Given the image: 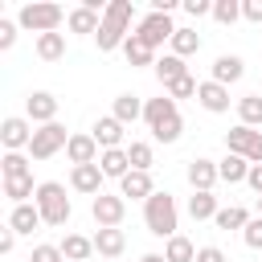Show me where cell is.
<instances>
[{
  "label": "cell",
  "instance_id": "bcb514c9",
  "mask_svg": "<svg viewBox=\"0 0 262 262\" xmlns=\"http://www.w3.org/2000/svg\"><path fill=\"white\" fill-rule=\"evenodd\" d=\"M246 184H250V188H254V192L262 196V164H254V168H250V176H246Z\"/></svg>",
  "mask_w": 262,
  "mask_h": 262
},
{
  "label": "cell",
  "instance_id": "7402d4cb",
  "mask_svg": "<svg viewBox=\"0 0 262 262\" xmlns=\"http://www.w3.org/2000/svg\"><path fill=\"white\" fill-rule=\"evenodd\" d=\"M172 115H180V111H176V98H168V94H164V98H147V102H143V123H147L151 131H156L160 123H168Z\"/></svg>",
  "mask_w": 262,
  "mask_h": 262
},
{
  "label": "cell",
  "instance_id": "52a82bcc",
  "mask_svg": "<svg viewBox=\"0 0 262 262\" xmlns=\"http://www.w3.org/2000/svg\"><path fill=\"white\" fill-rule=\"evenodd\" d=\"M172 33H176V25H172L168 12H147V16L135 25V37H139L143 45H151V49H160L164 41H172Z\"/></svg>",
  "mask_w": 262,
  "mask_h": 262
},
{
  "label": "cell",
  "instance_id": "7c38bea8",
  "mask_svg": "<svg viewBox=\"0 0 262 262\" xmlns=\"http://www.w3.org/2000/svg\"><path fill=\"white\" fill-rule=\"evenodd\" d=\"M66 156H70V164L74 168H82V164H98V143H94V135L90 131H78V135H70V143H66Z\"/></svg>",
  "mask_w": 262,
  "mask_h": 262
},
{
  "label": "cell",
  "instance_id": "ba28073f",
  "mask_svg": "<svg viewBox=\"0 0 262 262\" xmlns=\"http://www.w3.org/2000/svg\"><path fill=\"white\" fill-rule=\"evenodd\" d=\"M123 213H127V201L115 196V192H98V196L90 201V217H94L98 229H119Z\"/></svg>",
  "mask_w": 262,
  "mask_h": 262
},
{
  "label": "cell",
  "instance_id": "e0dca14e",
  "mask_svg": "<svg viewBox=\"0 0 262 262\" xmlns=\"http://www.w3.org/2000/svg\"><path fill=\"white\" fill-rule=\"evenodd\" d=\"M94 143L102 147V151H111V147H123V123L115 119V115H102L98 123H94Z\"/></svg>",
  "mask_w": 262,
  "mask_h": 262
},
{
  "label": "cell",
  "instance_id": "5bb4252c",
  "mask_svg": "<svg viewBox=\"0 0 262 262\" xmlns=\"http://www.w3.org/2000/svg\"><path fill=\"white\" fill-rule=\"evenodd\" d=\"M196 102L209 111V115H225L229 111V86H221V82H201V90H196Z\"/></svg>",
  "mask_w": 262,
  "mask_h": 262
},
{
  "label": "cell",
  "instance_id": "3957f363",
  "mask_svg": "<svg viewBox=\"0 0 262 262\" xmlns=\"http://www.w3.org/2000/svg\"><path fill=\"white\" fill-rule=\"evenodd\" d=\"M33 205L41 209V221L45 225H66L70 221V213H74V205H70V196H66V184H57V180H41L37 184V196H33Z\"/></svg>",
  "mask_w": 262,
  "mask_h": 262
},
{
  "label": "cell",
  "instance_id": "f35d334b",
  "mask_svg": "<svg viewBox=\"0 0 262 262\" xmlns=\"http://www.w3.org/2000/svg\"><path fill=\"white\" fill-rule=\"evenodd\" d=\"M196 90H201V82H196V78L188 74V78H180V82H172V86H168L164 94H168V98H196Z\"/></svg>",
  "mask_w": 262,
  "mask_h": 262
},
{
  "label": "cell",
  "instance_id": "484cf974",
  "mask_svg": "<svg viewBox=\"0 0 262 262\" xmlns=\"http://www.w3.org/2000/svg\"><path fill=\"white\" fill-rule=\"evenodd\" d=\"M61 254H66V262H86V258L94 254V237L66 233V237H61Z\"/></svg>",
  "mask_w": 262,
  "mask_h": 262
},
{
  "label": "cell",
  "instance_id": "2e32d148",
  "mask_svg": "<svg viewBox=\"0 0 262 262\" xmlns=\"http://www.w3.org/2000/svg\"><path fill=\"white\" fill-rule=\"evenodd\" d=\"M213 82H221V86H233V82H242V74H246V61L237 57V53H221L213 66Z\"/></svg>",
  "mask_w": 262,
  "mask_h": 262
},
{
  "label": "cell",
  "instance_id": "e575fe53",
  "mask_svg": "<svg viewBox=\"0 0 262 262\" xmlns=\"http://www.w3.org/2000/svg\"><path fill=\"white\" fill-rule=\"evenodd\" d=\"M213 225H217V229H246V225H250V213H246L242 205H225V209L213 217Z\"/></svg>",
  "mask_w": 262,
  "mask_h": 262
},
{
  "label": "cell",
  "instance_id": "d6a6232c",
  "mask_svg": "<svg viewBox=\"0 0 262 262\" xmlns=\"http://www.w3.org/2000/svg\"><path fill=\"white\" fill-rule=\"evenodd\" d=\"M237 119L246 123V127H262V94H246V98H237Z\"/></svg>",
  "mask_w": 262,
  "mask_h": 262
},
{
  "label": "cell",
  "instance_id": "4fadbf2b",
  "mask_svg": "<svg viewBox=\"0 0 262 262\" xmlns=\"http://www.w3.org/2000/svg\"><path fill=\"white\" fill-rule=\"evenodd\" d=\"M102 168L98 164H82V168H70V188L74 192H86V196H98L102 192Z\"/></svg>",
  "mask_w": 262,
  "mask_h": 262
},
{
  "label": "cell",
  "instance_id": "c3c4849f",
  "mask_svg": "<svg viewBox=\"0 0 262 262\" xmlns=\"http://www.w3.org/2000/svg\"><path fill=\"white\" fill-rule=\"evenodd\" d=\"M139 262H168V258H164V254H143Z\"/></svg>",
  "mask_w": 262,
  "mask_h": 262
},
{
  "label": "cell",
  "instance_id": "6da1fadb",
  "mask_svg": "<svg viewBox=\"0 0 262 262\" xmlns=\"http://www.w3.org/2000/svg\"><path fill=\"white\" fill-rule=\"evenodd\" d=\"M131 16H135V4H131V0H111V4H106L102 25H98V37H94L102 53L119 49V45L131 37Z\"/></svg>",
  "mask_w": 262,
  "mask_h": 262
},
{
  "label": "cell",
  "instance_id": "7bdbcfd3",
  "mask_svg": "<svg viewBox=\"0 0 262 262\" xmlns=\"http://www.w3.org/2000/svg\"><path fill=\"white\" fill-rule=\"evenodd\" d=\"M188 16H213V0H184Z\"/></svg>",
  "mask_w": 262,
  "mask_h": 262
},
{
  "label": "cell",
  "instance_id": "f546056e",
  "mask_svg": "<svg viewBox=\"0 0 262 262\" xmlns=\"http://www.w3.org/2000/svg\"><path fill=\"white\" fill-rule=\"evenodd\" d=\"M164 258H168V262H196V246H192L184 233H176V237L164 242Z\"/></svg>",
  "mask_w": 262,
  "mask_h": 262
},
{
  "label": "cell",
  "instance_id": "1f68e13d",
  "mask_svg": "<svg viewBox=\"0 0 262 262\" xmlns=\"http://www.w3.org/2000/svg\"><path fill=\"white\" fill-rule=\"evenodd\" d=\"M0 172H4V180L33 176V168H29V156H25V151H4V160H0Z\"/></svg>",
  "mask_w": 262,
  "mask_h": 262
},
{
  "label": "cell",
  "instance_id": "277c9868",
  "mask_svg": "<svg viewBox=\"0 0 262 262\" xmlns=\"http://www.w3.org/2000/svg\"><path fill=\"white\" fill-rule=\"evenodd\" d=\"M61 20H70L61 4H25V8L16 12V25H20V29H29V33H37V37L57 33V25H61Z\"/></svg>",
  "mask_w": 262,
  "mask_h": 262
},
{
  "label": "cell",
  "instance_id": "ab89813d",
  "mask_svg": "<svg viewBox=\"0 0 262 262\" xmlns=\"http://www.w3.org/2000/svg\"><path fill=\"white\" fill-rule=\"evenodd\" d=\"M29 262H66V254H61V246H49V242H41V246H33Z\"/></svg>",
  "mask_w": 262,
  "mask_h": 262
},
{
  "label": "cell",
  "instance_id": "8fae6325",
  "mask_svg": "<svg viewBox=\"0 0 262 262\" xmlns=\"http://www.w3.org/2000/svg\"><path fill=\"white\" fill-rule=\"evenodd\" d=\"M25 115H29V123H57V98L49 94V90H33L29 98H25Z\"/></svg>",
  "mask_w": 262,
  "mask_h": 262
},
{
  "label": "cell",
  "instance_id": "cb8c5ba5",
  "mask_svg": "<svg viewBox=\"0 0 262 262\" xmlns=\"http://www.w3.org/2000/svg\"><path fill=\"white\" fill-rule=\"evenodd\" d=\"M156 78L164 82V90H168L172 82H180V78H188V66H184V57H176V53H164V57L156 61Z\"/></svg>",
  "mask_w": 262,
  "mask_h": 262
},
{
  "label": "cell",
  "instance_id": "ffe728a7",
  "mask_svg": "<svg viewBox=\"0 0 262 262\" xmlns=\"http://www.w3.org/2000/svg\"><path fill=\"white\" fill-rule=\"evenodd\" d=\"M250 168H254V164H250L246 156H233V151H225V156L217 160V176H221L225 184H242V180L250 176Z\"/></svg>",
  "mask_w": 262,
  "mask_h": 262
},
{
  "label": "cell",
  "instance_id": "9c48e42d",
  "mask_svg": "<svg viewBox=\"0 0 262 262\" xmlns=\"http://www.w3.org/2000/svg\"><path fill=\"white\" fill-rule=\"evenodd\" d=\"M0 143H4V151H29V143H33V127H29V119L8 115V119L0 123Z\"/></svg>",
  "mask_w": 262,
  "mask_h": 262
},
{
  "label": "cell",
  "instance_id": "681fc988",
  "mask_svg": "<svg viewBox=\"0 0 262 262\" xmlns=\"http://www.w3.org/2000/svg\"><path fill=\"white\" fill-rule=\"evenodd\" d=\"M258 217H262V196H258Z\"/></svg>",
  "mask_w": 262,
  "mask_h": 262
},
{
  "label": "cell",
  "instance_id": "4316f807",
  "mask_svg": "<svg viewBox=\"0 0 262 262\" xmlns=\"http://www.w3.org/2000/svg\"><path fill=\"white\" fill-rule=\"evenodd\" d=\"M123 57H127V66H156V49H151V45H143L135 33L123 41Z\"/></svg>",
  "mask_w": 262,
  "mask_h": 262
},
{
  "label": "cell",
  "instance_id": "d590c367",
  "mask_svg": "<svg viewBox=\"0 0 262 262\" xmlns=\"http://www.w3.org/2000/svg\"><path fill=\"white\" fill-rule=\"evenodd\" d=\"M213 20H217V25L242 20V0H213Z\"/></svg>",
  "mask_w": 262,
  "mask_h": 262
},
{
  "label": "cell",
  "instance_id": "9a60e30c",
  "mask_svg": "<svg viewBox=\"0 0 262 262\" xmlns=\"http://www.w3.org/2000/svg\"><path fill=\"white\" fill-rule=\"evenodd\" d=\"M151 192H156L151 172H135V168H131V172L119 180V196H123V201H127V196H131V201H147Z\"/></svg>",
  "mask_w": 262,
  "mask_h": 262
},
{
  "label": "cell",
  "instance_id": "5b68a950",
  "mask_svg": "<svg viewBox=\"0 0 262 262\" xmlns=\"http://www.w3.org/2000/svg\"><path fill=\"white\" fill-rule=\"evenodd\" d=\"M225 151L246 156L250 164H262V131H254V127H246V123L229 127V131H225Z\"/></svg>",
  "mask_w": 262,
  "mask_h": 262
},
{
  "label": "cell",
  "instance_id": "f1b7e54d",
  "mask_svg": "<svg viewBox=\"0 0 262 262\" xmlns=\"http://www.w3.org/2000/svg\"><path fill=\"white\" fill-rule=\"evenodd\" d=\"M111 115L127 127V123H135V119H143V102L135 98V94H119L115 98V106H111Z\"/></svg>",
  "mask_w": 262,
  "mask_h": 262
},
{
  "label": "cell",
  "instance_id": "44dd1931",
  "mask_svg": "<svg viewBox=\"0 0 262 262\" xmlns=\"http://www.w3.org/2000/svg\"><path fill=\"white\" fill-rule=\"evenodd\" d=\"M37 225H45L37 205H12V213H8V229H12L16 237H20V233H33Z\"/></svg>",
  "mask_w": 262,
  "mask_h": 262
},
{
  "label": "cell",
  "instance_id": "ee69618b",
  "mask_svg": "<svg viewBox=\"0 0 262 262\" xmlns=\"http://www.w3.org/2000/svg\"><path fill=\"white\" fill-rule=\"evenodd\" d=\"M196 262H229V258H225L221 246H201V250H196Z\"/></svg>",
  "mask_w": 262,
  "mask_h": 262
},
{
  "label": "cell",
  "instance_id": "603a6c76",
  "mask_svg": "<svg viewBox=\"0 0 262 262\" xmlns=\"http://www.w3.org/2000/svg\"><path fill=\"white\" fill-rule=\"evenodd\" d=\"M70 33H94L98 37V25H102V12L98 8H90V4H78L74 12H70Z\"/></svg>",
  "mask_w": 262,
  "mask_h": 262
},
{
  "label": "cell",
  "instance_id": "d6986e66",
  "mask_svg": "<svg viewBox=\"0 0 262 262\" xmlns=\"http://www.w3.org/2000/svg\"><path fill=\"white\" fill-rule=\"evenodd\" d=\"M98 168H102L106 180H123V176L131 172V156H127V147H111V151H102V156H98Z\"/></svg>",
  "mask_w": 262,
  "mask_h": 262
},
{
  "label": "cell",
  "instance_id": "74e56055",
  "mask_svg": "<svg viewBox=\"0 0 262 262\" xmlns=\"http://www.w3.org/2000/svg\"><path fill=\"white\" fill-rule=\"evenodd\" d=\"M180 131H184V119H180V115H172V119H168V123H160L151 135H156L160 143H176V139H180Z\"/></svg>",
  "mask_w": 262,
  "mask_h": 262
},
{
  "label": "cell",
  "instance_id": "7dc6e473",
  "mask_svg": "<svg viewBox=\"0 0 262 262\" xmlns=\"http://www.w3.org/2000/svg\"><path fill=\"white\" fill-rule=\"evenodd\" d=\"M12 246H16V233L4 229V233H0V254H12Z\"/></svg>",
  "mask_w": 262,
  "mask_h": 262
},
{
  "label": "cell",
  "instance_id": "7a4b0ae2",
  "mask_svg": "<svg viewBox=\"0 0 262 262\" xmlns=\"http://www.w3.org/2000/svg\"><path fill=\"white\" fill-rule=\"evenodd\" d=\"M176 221H180V209H176V196L172 192H151L147 201H143V225H147V233H156V237H176Z\"/></svg>",
  "mask_w": 262,
  "mask_h": 262
},
{
  "label": "cell",
  "instance_id": "b9f144b4",
  "mask_svg": "<svg viewBox=\"0 0 262 262\" xmlns=\"http://www.w3.org/2000/svg\"><path fill=\"white\" fill-rule=\"evenodd\" d=\"M16 29H20L16 20H0V49H12L16 45Z\"/></svg>",
  "mask_w": 262,
  "mask_h": 262
},
{
  "label": "cell",
  "instance_id": "ac0fdd59",
  "mask_svg": "<svg viewBox=\"0 0 262 262\" xmlns=\"http://www.w3.org/2000/svg\"><path fill=\"white\" fill-rule=\"evenodd\" d=\"M123 250H127V233H123V229H98V233H94V254L119 262Z\"/></svg>",
  "mask_w": 262,
  "mask_h": 262
},
{
  "label": "cell",
  "instance_id": "8992f818",
  "mask_svg": "<svg viewBox=\"0 0 262 262\" xmlns=\"http://www.w3.org/2000/svg\"><path fill=\"white\" fill-rule=\"evenodd\" d=\"M66 143H70L66 127H61V123H45V127H37V131H33V143H29V160H49V156H57Z\"/></svg>",
  "mask_w": 262,
  "mask_h": 262
},
{
  "label": "cell",
  "instance_id": "30bf717a",
  "mask_svg": "<svg viewBox=\"0 0 262 262\" xmlns=\"http://www.w3.org/2000/svg\"><path fill=\"white\" fill-rule=\"evenodd\" d=\"M184 176H188L192 192H213V184L221 180L217 176V160H209V156H192L188 168H184Z\"/></svg>",
  "mask_w": 262,
  "mask_h": 262
},
{
  "label": "cell",
  "instance_id": "8d00e7d4",
  "mask_svg": "<svg viewBox=\"0 0 262 262\" xmlns=\"http://www.w3.org/2000/svg\"><path fill=\"white\" fill-rule=\"evenodd\" d=\"M127 156H131V168H135V172H151V143L135 139V143L127 147Z\"/></svg>",
  "mask_w": 262,
  "mask_h": 262
},
{
  "label": "cell",
  "instance_id": "60d3db41",
  "mask_svg": "<svg viewBox=\"0 0 262 262\" xmlns=\"http://www.w3.org/2000/svg\"><path fill=\"white\" fill-rule=\"evenodd\" d=\"M242 242L250 250H262V217H250V225L242 229Z\"/></svg>",
  "mask_w": 262,
  "mask_h": 262
},
{
  "label": "cell",
  "instance_id": "4dcf8cb0",
  "mask_svg": "<svg viewBox=\"0 0 262 262\" xmlns=\"http://www.w3.org/2000/svg\"><path fill=\"white\" fill-rule=\"evenodd\" d=\"M168 45H172V53H176V57H192V53L201 49V33H196V29H176Z\"/></svg>",
  "mask_w": 262,
  "mask_h": 262
},
{
  "label": "cell",
  "instance_id": "836d02e7",
  "mask_svg": "<svg viewBox=\"0 0 262 262\" xmlns=\"http://www.w3.org/2000/svg\"><path fill=\"white\" fill-rule=\"evenodd\" d=\"M4 196L12 205H29V196H37V184L33 176H20V180H4Z\"/></svg>",
  "mask_w": 262,
  "mask_h": 262
},
{
  "label": "cell",
  "instance_id": "f6af8a7d",
  "mask_svg": "<svg viewBox=\"0 0 262 262\" xmlns=\"http://www.w3.org/2000/svg\"><path fill=\"white\" fill-rule=\"evenodd\" d=\"M242 16L254 20V25H262V0H242Z\"/></svg>",
  "mask_w": 262,
  "mask_h": 262
},
{
  "label": "cell",
  "instance_id": "d4e9b609",
  "mask_svg": "<svg viewBox=\"0 0 262 262\" xmlns=\"http://www.w3.org/2000/svg\"><path fill=\"white\" fill-rule=\"evenodd\" d=\"M217 213H221V205H217L213 192H192V196H188V217H192V221H213Z\"/></svg>",
  "mask_w": 262,
  "mask_h": 262
},
{
  "label": "cell",
  "instance_id": "83f0119b",
  "mask_svg": "<svg viewBox=\"0 0 262 262\" xmlns=\"http://www.w3.org/2000/svg\"><path fill=\"white\" fill-rule=\"evenodd\" d=\"M37 57H41V61H61V57H66V33H45V37H37Z\"/></svg>",
  "mask_w": 262,
  "mask_h": 262
}]
</instances>
